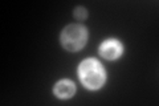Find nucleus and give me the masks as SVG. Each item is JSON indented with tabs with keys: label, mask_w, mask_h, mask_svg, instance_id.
Instances as JSON below:
<instances>
[{
	"label": "nucleus",
	"mask_w": 159,
	"mask_h": 106,
	"mask_svg": "<svg viewBox=\"0 0 159 106\" xmlns=\"http://www.w3.org/2000/svg\"><path fill=\"white\" fill-rule=\"evenodd\" d=\"M53 93L60 99H69L76 94V85L68 78H62L56 82L53 88Z\"/></svg>",
	"instance_id": "20e7f679"
},
{
	"label": "nucleus",
	"mask_w": 159,
	"mask_h": 106,
	"mask_svg": "<svg viewBox=\"0 0 159 106\" xmlns=\"http://www.w3.org/2000/svg\"><path fill=\"white\" fill-rule=\"evenodd\" d=\"M78 78L89 90L101 89L106 82V70L103 65L94 57L85 58L78 65Z\"/></svg>",
	"instance_id": "f257e3e1"
},
{
	"label": "nucleus",
	"mask_w": 159,
	"mask_h": 106,
	"mask_svg": "<svg viewBox=\"0 0 159 106\" xmlns=\"http://www.w3.org/2000/svg\"><path fill=\"white\" fill-rule=\"evenodd\" d=\"M89 39L88 28L82 24H69L61 31L60 43L68 52H78L86 45Z\"/></svg>",
	"instance_id": "f03ea898"
},
{
	"label": "nucleus",
	"mask_w": 159,
	"mask_h": 106,
	"mask_svg": "<svg viewBox=\"0 0 159 106\" xmlns=\"http://www.w3.org/2000/svg\"><path fill=\"white\" fill-rule=\"evenodd\" d=\"M74 17H76L77 20H80V21H84V20H86L88 19V9L85 7H82V6H78L74 8Z\"/></svg>",
	"instance_id": "39448f33"
},
{
	"label": "nucleus",
	"mask_w": 159,
	"mask_h": 106,
	"mask_svg": "<svg viewBox=\"0 0 159 106\" xmlns=\"http://www.w3.org/2000/svg\"><path fill=\"white\" fill-rule=\"evenodd\" d=\"M98 52L107 61H114L123 54V44L117 39H107L101 43L98 48Z\"/></svg>",
	"instance_id": "7ed1b4c3"
}]
</instances>
